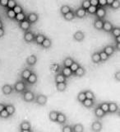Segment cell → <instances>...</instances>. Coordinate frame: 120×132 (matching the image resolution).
Listing matches in <instances>:
<instances>
[{
  "instance_id": "1",
  "label": "cell",
  "mask_w": 120,
  "mask_h": 132,
  "mask_svg": "<svg viewBox=\"0 0 120 132\" xmlns=\"http://www.w3.org/2000/svg\"><path fill=\"white\" fill-rule=\"evenodd\" d=\"M13 89L16 93H22L26 90V84L22 80L17 81L13 86Z\"/></svg>"
},
{
  "instance_id": "2",
  "label": "cell",
  "mask_w": 120,
  "mask_h": 132,
  "mask_svg": "<svg viewBox=\"0 0 120 132\" xmlns=\"http://www.w3.org/2000/svg\"><path fill=\"white\" fill-rule=\"evenodd\" d=\"M23 100L26 102H31L35 100V94L31 91H24L22 95Z\"/></svg>"
},
{
  "instance_id": "3",
  "label": "cell",
  "mask_w": 120,
  "mask_h": 132,
  "mask_svg": "<svg viewBox=\"0 0 120 132\" xmlns=\"http://www.w3.org/2000/svg\"><path fill=\"white\" fill-rule=\"evenodd\" d=\"M47 100H48V97L45 96L44 94H39L37 95V96L35 97V102L37 103V104H39L40 106H44L46 104L47 102Z\"/></svg>"
},
{
  "instance_id": "4",
  "label": "cell",
  "mask_w": 120,
  "mask_h": 132,
  "mask_svg": "<svg viewBox=\"0 0 120 132\" xmlns=\"http://www.w3.org/2000/svg\"><path fill=\"white\" fill-rule=\"evenodd\" d=\"M20 130L22 132H31V126L29 121H24L20 124Z\"/></svg>"
},
{
  "instance_id": "5",
  "label": "cell",
  "mask_w": 120,
  "mask_h": 132,
  "mask_svg": "<svg viewBox=\"0 0 120 132\" xmlns=\"http://www.w3.org/2000/svg\"><path fill=\"white\" fill-rule=\"evenodd\" d=\"M23 38H24V40L26 41V43H31V42H32V41H34L35 34L31 31H25Z\"/></svg>"
},
{
  "instance_id": "6",
  "label": "cell",
  "mask_w": 120,
  "mask_h": 132,
  "mask_svg": "<svg viewBox=\"0 0 120 132\" xmlns=\"http://www.w3.org/2000/svg\"><path fill=\"white\" fill-rule=\"evenodd\" d=\"M96 16H97L98 19H102L106 16V10L104 7H97L96 12Z\"/></svg>"
},
{
  "instance_id": "7",
  "label": "cell",
  "mask_w": 120,
  "mask_h": 132,
  "mask_svg": "<svg viewBox=\"0 0 120 132\" xmlns=\"http://www.w3.org/2000/svg\"><path fill=\"white\" fill-rule=\"evenodd\" d=\"M31 25V24L30 22H29L26 19H25V20L22 21V22H19V27H20V28L22 29V31H29V30H30Z\"/></svg>"
},
{
  "instance_id": "8",
  "label": "cell",
  "mask_w": 120,
  "mask_h": 132,
  "mask_svg": "<svg viewBox=\"0 0 120 132\" xmlns=\"http://www.w3.org/2000/svg\"><path fill=\"white\" fill-rule=\"evenodd\" d=\"M86 10L84 9V8H82L81 7H79V8H77V9L74 12V14H75V16H77V18H83L84 16L86 15Z\"/></svg>"
},
{
  "instance_id": "9",
  "label": "cell",
  "mask_w": 120,
  "mask_h": 132,
  "mask_svg": "<svg viewBox=\"0 0 120 132\" xmlns=\"http://www.w3.org/2000/svg\"><path fill=\"white\" fill-rule=\"evenodd\" d=\"M12 91H13V88L10 84H4L2 87V92L4 95H10Z\"/></svg>"
},
{
  "instance_id": "10",
  "label": "cell",
  "mask_w": 120,
  "mask_h": 132,
  "mask_svg": "<svg viewBox=\"0 0 120 132\" xmlns=\"http://www.w3.org/2000/svg\"><path fill=\"white\" fill-rule=\"evenodd\" d=\"M26 20L31 24H34L37 22V20H38V15L35 13V12H31V13L28 14V16H26Z\"/></svg>"
},
{
  "instance_id": "11",
  "label": "cell",
  "mask_w": 120,
  "mask_h": 132,
  "mask_svg": "<svg viewBox=\"0 0 120 132\" xmlns=\"http://www.w3.org/2000/svg\"><path fill=\"white\" fill-rule=\"evenodd\" d=\"M91 130L95 132H99L102 130V123L99 121H96L92 123L91 125Z\"/></svg>"
},
{
  "instance_id": "12",
  "label": "cell",
  "mask_w": 120,
  "mask_h": 132,
  "mask_svg": "<svg viewBox=\"0 0 120 132\" xmlns=\"http://www.w3.org/2000/svg\"><path fill=\"white\" fill-rule=\"evenodd\" d=\"M85 38V35H84V33L81 31H76L75 33H74V35H73V39L77 40V41H82L84 40Z\"/></svg>"
},
{
  "instance_id": "13",
  "label": "cell",
  "mask_w": 120,
  "mask_h": 132,
  "mask_svg": "<svg viewBox=\"0 0 120 132\" xmlns=\"http://www.w3.org/2000/svg\"><path fill=\"white\" fill-rule=\"evenodd\" d=\"M114 28L113 25L111 22H109V21H105L103 23V29L102 30H104L105 31H107V32H110L112 31V29Z\"/></svg>"
},
{
  "instance_id": "14",
  "label": "cell",
  "mask_w": 120,
  "mask_h": 132,
  "mask_svg": "<svg viewBox=\"0 0 120 132\" xmlns=\"http://www.w3.org/2000/svg\"><path fill=\"white\" fill-rule=\"evenodd\" d=\"M86 71H85V69L83 67H81V66H79L75 71L73 72V75L74 76H77V77H81V76H83L84 74H85Z\"/></svg>"
},
{
  "instance_id": "15",
  "label": "cell",
  "mask_w": 120,
  "mask_h": 132,
  "mask_svg": "<svg viewBox=\"0 0 120 132\" xmlns=\"http://www.w3.org/2000/svg\"><path fill=\"white\" fill-rule=\"evenodd\" d=\"M31 73H32V71H31V69H25L22 70V73H21V77H22V79L26 80L27 78H29V76H30L31 74Z\"/></svg>"
},
{
  "instance_id": "16",
  "label": "cell",
  "mask_w": 120,
  "mask_h": 132,
  "mask_svg": "<svg viewBox=\"0 0 120 132\" xmlns=\"http://www.w3.org/2000/svg\"><path fill=\"white\" fill-rule=\"evenodd\" d=\"M54 81L56 84L57 82H67V78H66L62 73H59L55 75Z\"/></svg>"
},
{
  "instance_id": "17",
  "label": "cell",
  "mask_w": 120,
  "mask_h": 132,
  "mask_svg": "<svg viewBox=\"0 0 120 132\" xmlns=\"http://www.w3.org/2000/svg\"><path fill=\"white\" fill-rule=\"evenodd\" d=\"M56 88L59 92H63L67 88V82H61L56 84Z\"/></svg>"
},
{
  "instance_id": "18",
  "label": "cell",
  "mask_w": 120,
  "mask_h": 132,
  "mask_svg": "<svg viewBox=\"0 0 120 132\" xmlns=\"http://www.w3.org/2000/svg\"><path fill=\"white\" fill-rule=\"evenodd\" d=\"M66 121H67V117H66V116L63 113L59 112L58 117H57L56 122H58L59 124H63V123H65Z\"/></svg>"
},
{
  "instance_id": "19",
  "label": "cell",
  "mask_w": 120,
  "mask_h": 132,
  "mask_svg": "<svg viewBox=\"0 0 120 132\" xmlns=\"http://www.w3.org/2000/svg\"><path fill=\"white\" fill-rule=\"evenodd\" d=\"M36 62H37V57L35 55H30L26 59V63H27V64L31 65V66L35 65Z\"/></svg>"
},
{
  "instance_id": "20",
  "label": "cell",
  "mask_w": 120,
  "mask_h": 132,
  "mask_svg": "<svg viewBox=\"0 0 120 132\" xmlns=\"http://www.w3.org/2000/svg\"><path fill=\"white\" fill-rule=\"evenodd\" d=\"M81 104L85 107H86V108H90V107H92L94 106V100H92V99L86 98L85 100L81 102Z\"/></svg>"
},
{
  "instance_id": "21",
  "label": "cell",
  "mask_w": 120,
  "mask_h": 132,
  "mask_svg": "<svg viewBox=\"0 0 120 132\" xmlns=\"http://www.w3.org/2000/svg\"><path fill=\"white\" fill-rule=\"evenodd\" d=\"M61 73L63 74V75L66 77V78H69L71 77L72 75V71L71 70V69H70L69 67H63V69H62Z\"/></svg>"
},
{
  "instance_id": "22",
  "label": "cell",
  "mask_w": 120,
  "mask_h": 132,
  "mask_svg": "<svg viewBox=\"0 0 120 132\" xmlns=\"http://www.w3.org/2000/svg\"><path fill=\"white\" fill-rule=\"evenodd\" d=\"M26 81H27L28 84H35L37 82V75L35 73H31V74L29 76V78L26 79Z\"/></svg>"
},
{
  "instance_id": "23",
  "label": "cell",
  "mask_w": 120,
  "mask_h": 132,
  "mask_svg": "<svg viewBox=\"0 0 120 132\" xmlns=\"http://www.w3.org/2000/svg\"><path fill=\"white\" fill-rule=\"evenodd\" d=\"M103 23H104V22H103V20L101 19H97L94 22V27L96 29V30H99L100 31L103 29Z\"/></svg>"
},
{
  "instance_id": "24",
  "label": "cell",
  "mask_w": 120,
  "mask_h": 132,
  "mask_svg": "<svg viewBox=\"0 0 120 132\" xmlns=\"http://www.w3.org/2000/svg\"><path fill=\"white\" fill-rule=\"evenodd\" d=\"M63 16V18L66 20V21H72L73 20L74 18H75V14H74V12L73 11H70L68 12H67V13H65Z\"/></svg>"
},
{
  "instance_id": "25",
  "label": "cell",
  "mask_w": 120,
  "mask_h": 132,
  "mask_svg": "<svg viewBox=\"0 0 120 132\" xmlns=\"http://www.w3.org/2000/svg\"><path fill=\"white\" fill-rule=\"evenodd\" d=\"M45 39V36L43 35V34H38L37 36H35V39H34V41L37 44L40 45L41 43L43 42V40Z\"/></svg>"
},
{
  "instance_id": "26",
  "label": "cell",
  "mask_w": 120,
  "mask_h": 132,
  "mask_svg": "<svg viewBox=\"0 0 120 132\" xmlns=\"http://www.w3.org/2000/svg\"><path fill=\"white\" fill-rule=\"evenodd\" d=\"M103 51H104L105 53L107 54L109 56H111L114 53V46H112V45H107V46H105L104 48Z\"/></svg>"
},
{
  "instance_id": "27",
  "label": "cell",
  "mask_w": 120,
  "mask_h": 132,
  "mask_svg": "<svg viewBox=\"0 0 120 132\" xmlns=\"http://www.w3.org/2000/svg\"><path fill=\"white\" fill-rule=\"evenodd\" d=\"M105 115V113L103 111V110L100 106H97L96 108L95 109V116H96L97 118H101L104 117Z\"/></svg>"
},
{
  "instance_id": "28",
  "label": "cell",
  "mask_w": 120,
  "mask_h": 132,
  "mask_svg": "<svg viewBox=\"0 0 120 132\" xmlns=\"http://www.w3.org/2000/svg\"><path fill=\"white\" fill-rule=\"evenodd\" d=\"M118 111V105L115 102H109V112L115 113Z\"/></svg>"
},
{
  "instance_id": "29",
  "label": "cell",
  "mask_w": 120,
  "mask_h": 132,
  "mask_svg": "<svg viewBox=\"0 0 120 132\" xmlns=\"http://www.w3.org/2000/svg\"><path fill=\"white\" fill-rule=\"evenodd\" d=\"M91 60L93 63L95 64H99L100 63V55H99V52H95L92 54L91 55Z\"/></svg>"
},
{
  "instance_id": "30",
  "label": "cell",
  "mask_w": 120,
  "mask_h": 132,
  "mask_svg": "<svg viewBox=\"0 0 120 132\" xmlns=\"http://www.w3.org/2000/svg\"><path fill=\"white\" fill-rule=\"evenodd\" d=\"M58 114H59V111H51L50 112H49V120H50V121H53V122H56Z\"/></svg>"
},
{
  "instance_id": "31",
  "label": "cell",
  "mask_w": 120,
  "mask_h": 132,
  "mask_svg": "<svg viewBox=\"0 0 120 132\" xmlns=\"http://www.w3.org/2000/svg\"><path fill=\"white\" fill-rule=\"evenodd\" d=\"M51 45H52V42H51L50 39L46 38V37H45V39L43 40V42L41 43L40 45H41V46H42L43 48H44V49H49V48H50Z\"/></svg>"
},
{
  "instance_id": "32",
  "label": "cell",
  "mask_w": 120,
  "mask_h": 132,
  "mask_svg": "<svg viewBox=\"0 0 120 132\" xmlns=\"http://www.w3.org/2000/svg\"><path fill=\"white\" fill-rule=\"evenodd\" d=\"M5 109L7 110V111L8 112V114L10 115V117L15 113V111H16L15 106H14L13 105H12V104H7V105H6Z\"/></svg>"
},
{
  "instance_id": "33",
  "label": "cell",
  "mask_w": 120,
  "mask_h": 132,
  "mask_svg": "<svg viewBox=\"0 0 120 132\" xmlns=\"http://www.w3.org/2000/svg\"><path fill=\"white\" fill-rule=\"evenodd\" d=\"M25 19H26V14L24 13V12H21V13L16 14L15 20H16L17 22H22V21H23V20H25Z\"/></svg>"
},
{
  "instance_id": "34",
  "label": "cell",
  "mask_w": 120,
  "mask_h": 132,
  "mask_svg": "<svg viewBox=\"0 0 120 132\" xmlns=\"http://www.w3.org/2000/svg\"><path fill=\"white\" fill-rule=\"evenodd\" d=\"M74 60L71 57H67L65 58L63 60V67H70L72 65V64L73 63Z\"/></svg>"
},
{
  "instance_id": "35",
  "label": "cell",
  "mask_w": 120,
  "mask_h": 132,
  "mask_svg": "<svg viewBox=\"0 0 120 132\" xmlns=\"http://www.w3.org/2000/svg\"><path fill=\"white\" fill-rule=\"evenodd\" d=\"M84 127L81 124H76L72 127V131L73 132H83Z\"/></svg>"
},
{
  "instance_id": "36",
  "label": "cell",
  "mask_w": 120,
  "mask_h": 132,
  "mask_svg": "<svg viewBox=\"0 0 120 132\" xmlns=\"http://www.w3.org/2000/svg\"><path fill=\"white\" fill-rule=\"evenodd\" d=\"M84 93H85V95H86V98L95 100L96 97H95V94H94V93L92 92V91H90V90H86V91H84Z\"/></svg>"
},
{
  "instance_id": "37",
  "label": "cell",
  "mask_w": 120,
  "mask_h": 132,
  "mask_svg": "<svg viewBox=\"0 0 120 132\" xmlns=\"http://www.w3.org/2000/svg\"><path fill=\"white\" fill-rule=\"evenodd\" d=\"M71 11V7H70L68 5H63L60 8V12L62 15H64L65 13H67V12Z\"/></svg>"
},
{
  "instance_id": "38",
  "label": "cell",
  "mask_w": 120,
  "mask_h": 132,
  "mask_svg": "<svg viewBox=\"0 0 120 132\" xmlns=\"http://www.w3.org/2000/svg\"><path fill=\"white\" fill-rule=\"evenodd\" d=\"M99 106L103 110V111L106 114L107 112H109V103L108 102H102L101 104L99 105Z\"/></svg>"
},
{
  "instance_id": "39",
  "label": "cell",
  "mask_w": 120,
  "mask_h": 132,
  "mask_svg": "<svg viewBox=\"0 0 120 132\" xmlns=\"http://www.w3.org/2000/svg\"><path fill=\"white\" fill-rule=\"evenodd\" d=\"M99 55H100V61H106V60H108L109 59V55H107V54L105 53L104 51H101L99 52Z\"/></svg>"
},
{
  "instance_id": "40",
  "label": "cell",
  "mask_w": 120,
  "mask_h": 132,
  "mask_svg": "<svg viewBox=\"0 0 120 132\" xmlns=\"http://www.w3.org/2000/svg\"><path fill=\"white\" fill-rule=\"evenodd\" d=\"M7 18H10V19H15L16 13H15V12L13 11V9H7Z\"/></svg>"
},
{
  "instance_id": "41",
  "label": "cell",
  "mask_w": 120,
  "mask_h": 132,
  "mask_svg": "<svg viewBox=\"0 0 120 132\" xmlns=\"http://www.w3.org/2000/svg\"><path fill=\"white\" fill-rule=\"evenodd\" d=\"M16 5V2L15 0H8L7 7V9H12Z\"/></svg>"
},
{
  "instance_id": "42",
  "label": "cell",
  "mask_w": 120,
  "mask_h": 132,
  "mask_svg": "<svg viewBox=\"0 0 120 132\" xmlns=\"http://www.w3.org/2000/svg\"><path fill=\"white\" fill-rule=\"evenodd\" d=\"M10 117V115L8 114V112L7 111L6 109H3V111H0V118H3V119H7Z\"/></svg>"
},
{
  "instance_id": "43",
  "label": "cell",
  "mask_w": 120,
  "mask_h": 132,
  "mask_svg": "<svg viewBox=\"0 0 120 132\" xmlns=\"http://www.w3.org/2000/svg\"><path fill=\"white\" fill-rule=\"evenodd\" d=\"M96 8H97V7L90 5L87 9H86V12H87V13H90V14H95L96 12Z\"/></svg>"
},
{
  "instance_id": "44",
  "label": "cell",
  "mask_w": 120,
  "mask_h": 132,
  "mask_svg": "<svg viewBox=\"0 0 120 132\" xmlns=\"http://www.w3.org/2000/svg\"><path fill=\"white\" fill-rule=\"evenodd\" d=\"M86 98V95H85V93L84 92H81V93H78V95H77V101L78 102H80L81 103L82 102L85 100Z\"/></svg>"
},
{
  "instance_id": "45",
  "label": "cell",
  "mask_w": 120,
  "mask_h": 132,
  "mask_svg": "<svg viewBox=\"0 0 120 132\" xmlns=\"http://www.w3.org/2000/svg\"><path fill=\"white\" fill-rule=\"evenodd\" d=\"M90 6V0H83V2L81 3V7L84 8V9H87V8Z\"/></svg>"
},
{
  "instance_id": "46",
  "label": "cell",
  "mask_w": 120,
  "mask_h": 132,
  "mask_svg": "<svg viewBox=\"0 0 120 132\" xmlns=\"http://www.w3.org/2000/svg\"><path fill=\"white\" fill-rule=\"evenodd\" d=\"M110 6H111V7L113 8V9H118V8H119V6H120L119 0H114Z\"/></svg>"
},
{
  "instance_id": "47",
  "label": "cell",
  "mask_w": 120,
  "mask_h": 132,
  "mask_svg": "<svg viewBox=\"0 0 120 132\" xmlns=\"http://www.w3.org/2000/svg\"><path fill=\"white\" fill-rule=\"evenodd\" d=\"M12 9H13V11L15 12V13L16 14H17V13H21V12H23V9H22V7H21L20 5H17V4H16V5L12 8Z\"/></svg>"
},
{
  "instance_id": "48",
  "label": "cell",
  "mask_w": 120,
  "mask_h": 132,
  "mask_svg": "<svg viewBox=\"0 0 120 132\" xmlns=\"http://www.w3.org/2000/svg\"><path fill=\"white\" fill-rule=\"evenodd\" d=\"M110 32H112V34L114 36H120V28L119 27H114Z\"/></svg>"
},
{
  "instance_id": "49",
  "label": "cell",
  "mask_w": 120,
  "mask_h": 132,
  "mask_svg": "<svg viewBox=\"0 0 120 132\" xmlns=\"http://www.w3.org/2000/svg\"><path fill=\"white\" fill-rule=\"evenodd\" d=\"M62 131L63 132H72V127L71 126H64L62 128Z\"/></svg>"
},
{
  "instance_id": "50",
  "label": "cell",
  "mask_w": 120,
  "mask_h": 132,
  "mask_svg": "<svg viewBox=\"0 0 120 132\" xmlns=\"http://www.w3.org/2000/svg\"><path fill=\"white\" fill-rule=\"evenodd\" d=\"M79 66H80V64H79L77 63V62H75V61H73V63L72 64V65L70 66L69 68L71 69V70H72V73H73V72L75 71V70L78 68V67H79Z\"/></svg>"
},
{
  "instance_id": "51",
  "label": "cell",
  "mask_w": 120,
  "mask_h": 132,
  "mask_svg": "<svg viewBox=\"0 0 120 132\" xmlns=\"http://www.w3.org/2000/svg\"><path fill=\"white\" fill-rule=\"evenodd\" d=\"M98 3H99V6H100V7H105L107 5L106 0H98Z\"/></svg>"
},
{
  "instance_id": "52",
  "label": "cell",
  "mask_w": 120,
  "mask_h": 132,
  "mask_svg": "<svg viewBox=\"0 0 120 132\" xmlns=\"http://www.w3.org/2000/svg\"><path fill=\"white\" fill-rule=\"evenodd\" d=\"M90 5H92V6H96V7L99 6L98 0H90Z\"/></svg>"
},
{
  "instance_id": "53",
  "label": "cell",
  "mask_w": 120,
  "mask_h": 132,
  "mask_svg": "<svg viewBox=\"0 0 120 132\" xmlns=\"http://www.w3.org/2000/svg\"><path fill=\"white\" fill-rule=\"evenodd\" d=\"M8 0H0V5L3 7H7Z\"/></svg>"
},
{
  "instance_id": "54",
  "label": "cell",
  "mask_w": 120,
  "mask_h": 132,
  "mask_svg": "<svg viewBox=\"0 0 120 132\" xmlns=\"http://www.w3.org/2000/svg\"><path fill=\"white\" fill-rule=\"evenodd\" d=\"M114 78H115V79H116L117 81H119V79H120V72H119V71H118V72L115 73V74H114Z\"/></svg>"
},
{
  "instance_id": "55",
  "label": "cell",
  "mask_w": 120,
  "mask_h": 132,
  "mask_svg": "<svg viewBox=\"0 0 120 132\" xmlns=\"http://www.w3.org/2000/svg\"><path fill=\"white\" fill-rule=\"evenodd\" d=\"M4 34H5V31H4L3 27L0 28V38H1V37H3L4 36Z\"/></svg>"
},
{
  "instance_id": "56",
  "label": "cell",
  "mask_w": 120,
  "mask_h": 132,
  "mask_svg": "<svg viewBox=\"0 0 120 132\" xmlns=\"http://www.w3.org/2000/svg\"><path fill=\"white\" fill-rule=\"evenodd\" d=\"M5 106H6L5 104H3V103H1V102H0V111H3V109H5Z\"/></svg>"
},
{
  "instance_id": "57",
  "label": "cell",
  "mask_w": 120,
  "mask_h": 132,
  "mask_svg": "<svg viewBox=\"0 0 120 132\" xmlns=\"http://www.w3.org/2000/svg\"><path fill=\"white\" fill-rule=\"evenodd\" d=\"M114 1V0H106V3H107V5H109L110 6L111 4H112V3Z\"/></svg>"
},
{
  "instance_id": "58",
  "label": "cell",
  "mask_w": 120,
  "mask_h": 132,
  "mask_svg": "<svg viewBox=\"0 0 120 132\" xmlns=\"http://www.w3.org/2000/svg\"><path fill=\"white\" fill-rule=\"evenodd\" d=\"M115 40H116V43H120V36H115Z\"/></svg>"
},
{
  "instance_id": "59",
  "label": "cell",
  "mask_w": 120,
  "mask_h": 132,
  "mask_svg": "<svg viewBox=\"0 0 120 132\" xmlns=\"http://www.w3.org/2000/svg\"><path fill=\"white\" fill-rule=\"evenodd\" d=\"M2 27H3V24L2 22V21L0 20V28H2Z\"/></svg>"
}]
</instances>
